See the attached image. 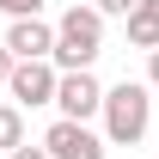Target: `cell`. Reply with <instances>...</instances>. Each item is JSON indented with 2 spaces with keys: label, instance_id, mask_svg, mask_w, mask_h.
I'll list each match as a JSON object with an SVG mask.
<instances>
[{
  "label": "cell",
  "instance_id": "6da1fadb",
  "mask_svg": "<svg viewBox=\"0 0 159 159\" xmlns=\"http://www.w3.org/2000/svg\"><path fill=\"white\" fill-rule=\"evenodd\" d=\"M98 55H104V12L74 0L55 19V49H49V61H55V74H74V67H92Z\"/></svg>",
  "mask_w": 159,
  "mask_h": 159
},
{
  "label": "cell",
  "instance_id": "7a4b0ae2",
  "mask_svg": "<svg viewBox=\"0 0 159 159\" xmlns=\"http://www.w3.org/2000/svg\"><path fill=\"white\" fill-rule=\"evenodd\" d=\"M104 147H135L147 135V122H153V92L141 86V80H122V86H104Z\"/></svg>",
  "mask_w": 159,
  "mask_h": 159
},
{
  "label": "cell",
  "instance_id": "3957f363",
  "mask_svg": "<svg viewBox=\"0 0 159 159\" xmlns=\"http://www.w3.org/2000/svg\"><path fill=\"white\" fill-rule=\"evenodd\" d=\"M55 61H12V74H6V92L19 110H37V104H55Z\"/></svg>",
  "mask_w": 159,
  "mask_h": 159
},
{
  "label": "cell",
  "instance_id": "277c9868",
  "mask_svg": "<svg viewBox=\"0 0 159 159\" xmlns=\"http://www.w3.org/2000/svg\"><path fill=\"white\" fill-rule=\"evenodd\" d=\"M98 104H104V86L92 67H74V74H61L55 80V110L67 122H86V116H98Z\"/></svg>",
  "mask_w": 159,
  "mask_h": 159
},
{
  "label": "cell",
  "instance_id": "5b68a950",
  "mask_svg": "<svg viewBox=\"0 0 159 159\" xmlns=\"http://www.w3.org/2000/svg\"><path fill=\"white\" fill-rule=\"evenodd\" d=\"M43 153H49V159H104L110 147H104V135H92L86 122L55 116V122H49V135H43Z\"/></svg>",
  "mask_w": 159,
  "mask_h": 159
},
{
  "label": "cell",
  "instance_id": "8992f818",
  "mask_svg": "<svg viewBox=\"0 0 159 159\" xmlns=\"http://www.w3.org/2000/svg\"><path fill=\"white\" fill-rule=\"evenodd\" d=\"M0 43L12 49V61H49V49H55V25H43V12H37V19H12Z\"/></svg>",
  "mask_w": 159,
  "mask_h": 159
},
{
  "label": "cell",
  "instance_id": "52a82bcc",
  "mask_svg": "<svg viewBox=\"0 0 159 159\" xmlns=\"http://www.w3.org/2000/svg\"><path fill=\"white\" fill-rule=\"evenodd\" d=\"M129 43H135V49H159V12H147V6H135V12H129Z\"/></svg>",
  "mask_w": 159,
  "mask_h": 159
},
{
  "label": "cell",
  "instance_id": "ba28073f",
  "mask_svg": "<svg viewBox=\"0 0 159 159\" xmlns=\"http://www.w3.org/2000/svg\"><path fill=\"white\" fill-rule=\"evenodd\" d=\"M25 141V110L19 104H0V153H12Z\"/></svg>",
  "mask_w": 159,
  "mask_h": 159
},
{
  "label": "cell",
  "instance_id": "9c48e42d",
  "mask_svg": "<svg viewBox=\"0 0 159 159\" xmlns=\"http://www.w3.org/2000/svg\"><path fill=\"white\" fill-rule=\"evenodd\" d=\"M0 12H6V19H37L43 0H0Z\"/></svg>",
  "mask_w": 159,
  "mask_h": 159
},
{
  "label": "cell",
  "instance_id": "30bf717a",
  "mask_svg": "<svg viewBox=\"0 0 159 159\" xmlns=\"http://www.w3.org/2000/svg\"><path fill=\"white\" fill-rule=\"evenodd\" d=\"M92 6H98L104 19H129V12H135V0H92Z\"/></svg>",
  "mask_w": 159,
  "mask_h": 159
},
{
  "label": "cell",
  "instance_id": "8fae6325",
  "mask_svg": "<svg viewBox=\"0 0 159 159\" xmlns=\"http://www.w3.org/2000/svg\"><path fill=\"white\" fill-rule=\"evenodd\" d=\"M6 159H49V153H43V141H37V147H31V141H19V147H12Z\"/></svg>",
  "mask_w": 159,
  "mask_h": 159
},
{
  "label": "cell",
  "instance_id": "7c38bea8",
  "mask_svg": "<svg viewBox=\"0 0 159 159\" xmlns=\"http://www.w3.org/2000/svg\"><path fill=\"white\" fill-rule=\"evenodd\" d=\"M147 92H159V49H147Z\"/></svg>",
  "mask_w": 159,
  "mask_h": 159
},
{
  "label": "cell",
  "instance_id": "4fadbf2b",
  "mask_svg": "<svg viewBox=\"0 0 159 159\" xmlns=\"http://www.w3.org/2000/svg\"><path fill=\"white\" fill-rule=\"evenodd\" d=\"M6 74H12V49L0 43V86H6Z\"/></svg>",
  "mask_w": 159,
  "mask_h": 159
},
{
  "label": "cell",
  "instance_id": "5bb4252c",
  "mask_svg": "<svg viewBox=\"0 0 159 159\" xmlns=\"http://www.w3.org/2000/svg\"><path fill=\"white\" fill-rule=\"evenodd\" d=\"M135 6H147V12H159V0H135Z\"/></svg>",
  "mask_w": 159,
  "mask_h": 159
},
{
  "label": "cell",
  "instance_id": "9a60e30c",
  "mask_svg": "<svg viewBox=\"0 0 159 159\" xmlns=\"http://www.w3.org/2000/svg\"><path fill=\"white\" fill-rule=\"evenodd\" d=\"M0 159H6V153H0Z\"/></svg>",
  "mask_w": 159,
  "mask_h": 159
}]
</instances>
